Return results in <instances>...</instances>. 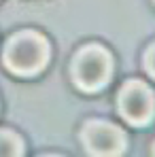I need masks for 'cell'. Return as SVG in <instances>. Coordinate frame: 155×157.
I'll return each mask as SVG.
<instances>
[{
    "instance_id": "4",
    "label": "cell",
    "mask_w": 155,
    "mask_h": 157,
    "mask_svg": "<svg viewBox=\"0 0 155 157\" xmlns=\"http://www.w3.org/2000/svg\"><path fill=\"white\" fill-rule=\"evenodd\" d=\"M83 142L94 155H119L126 149L123 132L104 121H91L83 130Z\"/></svg>"
},
{
    "instance_id": "3",
    "label": "cell",
    "mask_w": 155,
    "mask_h": 157,
    "mask_svg": "<svg viewBox=\"0 0 155 157\" xmlns=\"http://www.w3.org/2000/svg\"><path fill=\"white\" fill-rule=\"evenodd\" d=\"M119 110L121 115L134 125H142L153 117L155 110V98L153 91L140 83V81H130L119 94Z\"/></svg>"
},
{
    "instance_id": "6",
    "label": "cell",
    "mask_w": 155,
    "mask_h": 157,
    "mask_svg": "<svg viewBox=\"0 0 155 157\" xmlns=\"http://www.w3.org/2000/svg\"><path fill=\"white\" fill-rule=\"evenodd\" d=\"M147 66H149L151 75L155 77V47H151V51H149V55H147Z\"/></svg>"
},
{
    "instance_id": "5",
    "label": "cell",
    "mask_w": 155,
    "mask_h": 157,
    "mask_svg": "<svg viewBox=\"0 0 155 157\" xmlns=\"http://www.w3.org/2000/svg\"><path fill=\"white\" fill-rule=\"evenodd\" d=\"M24 142L11 130H0V155H21Z\"/></svg>"
},
{
    "instance_id": "7",
    "label": "cell",
    "mask_w": 155,
    "mask_h": 157,
    "mask_svg": "<svg viewBox=\"0 0 155 157\" xmlns=\"http://www.w3.org/2000/svg\"><path fill=\"white\" fill-rule=\"evenodd\" d=\"M153 153H155V147H153Z\"/></svg>"
},
{
    "instance_id": "1",
    "label": "cell",
    "mask_w": 155,
    "mask_h": 157,
    "mask_svg": "<svg viewBox=\"0 0 155 157\" xmlns=\"http://www.w3.org/2000/svg\"><path fill=\"white\" fill-rule=\"evenodd\" d=\"M2 59L13 75L32 77L45 68L49 59V43L38 32H17L9 38Z\"/></svg>"
},
{
    "instance_id": "2",
    "label": "cell",
    "mask_w": 155,
    "mask_h": 157,
    "mask_svg": "<svg viewBox=\"0 0 155 157\" xmlns=\"http://www.w3.org/2000/svg\"><path fill=\"white\" fill-rule=\"evenodd\" d=\"M72 75L81 89L85 91L100 89L110 77V55L102 47H85L75 57Z\"/></svg>"
}]
</instances>
